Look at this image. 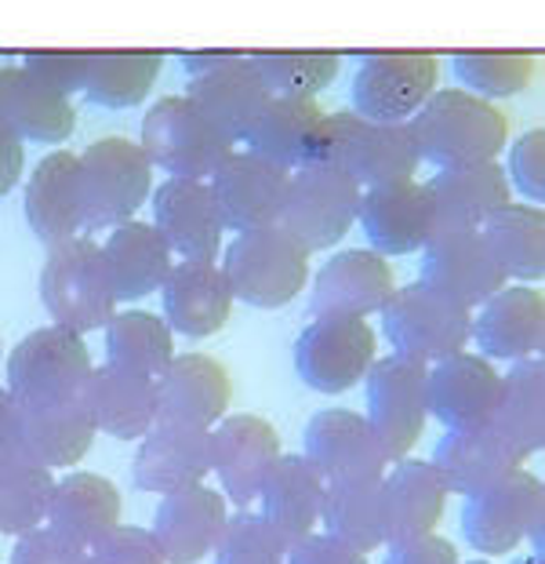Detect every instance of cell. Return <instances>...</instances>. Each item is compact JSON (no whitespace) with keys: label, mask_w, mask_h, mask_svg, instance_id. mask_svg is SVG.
<instances>
[{"label":"cell","mask_w":545,"mask_h":564,"mask_svg":"<svg viewBox=\"0 0 545 564\" xmlns=\"http://www.w3.org/2000/svg\"><path fill=\"white\" fill-rule=\"evenodd\" d=\"M309 256L281 223L237 234L222 256L233 299L259 310H281L309 281Z\"/></svg>","instance_id":"cell-4"},{"label":"cell","mask_w":545,"mask_h":564,"mask_svg":"<svg viewBox=\"0 0 545 564\" xmlns=\"http://www.w3.org/2000/svg\"><path fill=\"white\" fill-rule=\"evenodd\" d=\"M357 223L379 256H411L422 251L436 234V200L433 186L407 178V183L368 186L360 194Z\"/></svg>","instance_id":"cell-19"},{"label":"cell","mask_w":545,"mask_h":564,"mask_svg":"<svg viewBox=\"0 0 545 564\" xmlns=\"http://www.w3.org/2000/svg\"><path fill=\"white\" fill-rule=\"evenodd\" d=\"M106 357L113 365L139 368L145 376H161L175 357V335L167 321L150 310H124L106 321Z\"/></svg>","instance_id":"cell-43"},{"label":"cell","mask_w":545,"mask_h":564,"mask_svg":"<svg viewBox=\"0 0 545 564\" xmlns=\"http://www.w3.org/2000/svg\"><path fill=\"white\" fill-rule=\"evenodd\" d=\"M433 463L451 496H477V491L520 470L527 463V455L499 426L488 423L469 430H447V437L436 444Z\"/></svg>","instance_id":"cell-30"},{"label":"cell","mask_w":545,"mask_h":564,"mask_svg":"<svg viewBox=\"0 0 545 564\" xmlns=\"http://www.w3.org/2000/svg\"><path fill=\"white\" fill-rule=\"evenodd\" d=\"M374 357H379V339L368 317H313L295 343L298 379L327 398L360 387Z\"/></svg>","instance_id":"cell-11"},{"label":"cell","mask_w":545,"mask_h":564,"mask_svg":"<svg viewBox=\"0 0 545 564\" xmlns=\"http://www.w3.org/2000/svg\"><path fill=\"white\" fill-rule=\"evenodd\" d=\"M19 455V419H15V398L8 387H0V459Z\"/></svg>","instance_id":"cell-55"},{"label":"cell","mask_w":545,"mask_h":564,"mask_svg":"<svg viewBox=\"0 0 545 564\" xmlns=\"http://www.w3.org/2000/svg\"><path fill=\"white\" fill-rule=\"evenodd\" d=\"M440 84V58L429 52L363 55L353 77V106L379 124H407Z\"/></svg>","instance_id":"cell-13"},{"label":"cell","mask_w":545,"mask_h":564,"mask_svg":"<svg viewBox=\"0 0 545 564\" xmlns=\"http://www.w3.org/2000/svg\"><path fill=\"white\" fill-rule=\"evenodd\" d=\"M469 343L488 361H524L542 357L545 346V295L538 284H502L472 314Z\"/></svg>","instance_id":"cell-21"},{"label":"cell","mask_w":545,"mask_h":564,"mask_svg":"<svg viewBox=\"0 0 545 564\" xmlns=\"http://www.w3.org/2000/svg\"><path fill=\"white\" fill-rule=\"evenodd\" d=\"M284 564H371V561L368 554H360V550L346 546L342 539H335L327 532H313L287 550Z\"/></svg>","instance_id":"cell-52"},{"label":"cell","mask_w":545,"mask_h":564,"mask_svg":"<svg viewBox=\"0 0 545 564\" xmlns=\"http://www.w3.org/2000/svg\"><path fill=\"white\" fill-rule=\"evenodd\" d=\"M153 226L178 259H218L222 215L208 178H167L153 189Z\"/></svg>","instance_id":"cell-24"},{"label":"cell","mask_w":545,"mask_h":564,"mask_svg":"<svg viewBox=\"0 0 545 564\" xmlns=\"http://www.w3.org/2000/svg\"><path fill=\"white\" fill-rule=\"evenodd\" d=\"M161 303L167 328L189 339H208L229 324L237 299L222 273V262L178 259L161 284Z\"/></svg>","instance_id":"cell-23"},{"label":"cell","mask_w":545,"mask_h":564,"mask_svg":"<svg viewBox=\"0 0 545 564\" xmlns=\"http://www.w3.org/2000/svg\"><path fill=\"white\" fill-rule=\"evenodd\" d=\"M233 376L211 354H175L156 376V423L211 430L229 415Z\"/></svg>","instance_id":"cell-18"},{"label":"cell","mask_w":545,"mask_h":564,"mask_svg":"<svg viewBox=\"0 0 545 564\" xmlns=\"http://www.w3.org/2000/svg\"><path fill=\"white\" fill-rule=\"evenodd\" d=\"M324 496H327V481L317 466H313L306 455L281 452L259 488L262 518L291 550L320 528Z\"/></svg>","instance_id":"cell-28"},{"label":"cell","mask_w":545,"mask_h":564,"mask_svg":"<svg viewBox=\"0 0 545 564\" xmlns=\"http://www.w3.org/2000/svg\"><path fill=\"white\" fill-rule=\"evenodd\" d=\"M55 477L22 455L0 459V535H22L44 524Z\"/></svg>","instance_id":"cell-44"},{"label":"cell","mask_w":545,"mask_h":564,"mask_svg":"<svg viewBox=\"0 0 545 564\" xmlns=\"http://www.w3.org/2000/svg\"><path fill=\"white\" fill-rule=\"evenodd\" d=\"M509 281L538 284L545 278V212L542 204L509 200L480 226Z\"/></svg>","instance_id":"cell-39"},{"label":"cell","mask_w":545,"mask_h":564,"mask_svg":"<svg viewBox=\"0 0 545 564\" xmlns=\"http://www.w3.org/2000/svg\"><path fill=\"white\" fill-rule=\"evenodd\" d=\"M396 273L374 248H346L324 262L309 292V317H374L393 295Z\"/></svg>","instance_id":"cell-22"},{"label":"cell","mask_w":545,"mask_h":564,"mask_svg":"<svg viewBox=\"0 0 545 564\" xmlns=\"http://www.w3.org/2000/svg\"><path fill=\"white\" fill-rule=\"evenodd\" d=\"M360 194L353 175L338 164H302L287 178V197L281 208V226L306 251L335 248L353 230Z\"/></svg>","instance_id":"cell-7"},{"label":"cell","mask_w":545,"mask_h":564,"mask_svg":"<svg viewBox=\"0 0 545 564\" xmlns=\"http://www.w3.org/2000/svg\"><path fill=\"white\" fill-rule=\"evenodd\" d=\"M418 270L429 288L462 303L466 310H477L502 284H509L483 230H436L422 248Z\"/></svg>","instance_id":"cell-15"},{"label":"cell","mask_w":545,"mask_h":564,"mask_svg":"<svg viewBox=\"0 0 545 564\" xmlns=\"http://www.w3.org/2000/svg\"><path fill=\"white\" fill-rule=\"evenodd\" d=\"M513 564H542V557H538V554H527V557H520V561H513Z\"/></svg>","instance_id":"cell-57"},{"label":"cell","mask_w":545,"mask_h":564,"mask_svg":"<svg viewBox=\"0 0 545 564\" xmlns=\"http://www.w3.org/2000/svg\"><path fill=\"white\" fill-rule=\"evenodd\" d=\"M244 147L287 172L317 164L327 153V110L317 99H273Z\"/></svg>","instance_id":"cell-31"},{"label":"cell","mask_w":545,"mask_h":564,"mask_svg":"<svg viewBox=\"0 0 545 564\" xmlns=\"http://www.w3.org/2000/svg\"><path fill=\"white\" fill-rule=\"evenodd\" d=\"M281 455V434L262 415H226L211 426V474L237 507H251L270 466Z\"/></svg>","instance_id":"cell-20"},{"label":"cell","mask_w":545,"mask_h":564,"mask_svg":"<svg viewBox=\"0 0 545 564\" xmlns=\"http://www.w3.org/2000/svg\"><path fill=\"white\" fill-rule=\"evenodd\" d=\"M327 164L357 178L360 189L407 183L418 175L422 153L407 124H379L360 113H327Z\"/></svg>","instance_id":"cell-9"},{"label":"cell","mask_w":545,"mask_h":564,"mask_svg":"<svg viewBox=\"0 0 545 564\" xmlns=\"http://www.w3.org/2000/svg\"><path fill=\"white\" fill-rule=\"evenodd\" d=\"M368 387V423L374 437L382 441L390 463L415 452V444L426 434V365L411 357H374V365L363 376Z\"/></svg>","instance_id":"cell-12"},{"label":"cell","mask_w":545,"mask_h":564,"mask_svg":"<svg viewBox=\"0 0 545 564\" xmlns=\"http://www.w3.org/2000/svg\"><path fill=\"white\" fill-rule=\"evenodd\" d=\"M287 178H291L287 167L265 161L259 153L251 150L229 153L208 178L226 230L244 234V230H259V226L281 223Z\"/></svg>","instance_id":"cell-16"},{"label":"cell","mask_w":545,"mask_h":564,"mask_svg":"<svg viewBox=\"0 0 545 564\" xmlns=\"http://www.w3.org/2000/svg\"><path fill=\"white\" fill-rule=\"evenodd\" d=\"M379 317L393 350L418 365L444 361V357L466 350L472 335V310L436 292L426 281L393 288Z\"/></svg>","instance_id":"cell-5"},{"label":"cell","mask_w":545,"mask_h":564,"mask_svg":"<svg viewBox=\"0 0 545 564\" xmlns=\"http://www.w3.org/2000/svg\"><path fill=\"white\" fill-rule=\"evenodd\" d=\"M186 95L233 142H244L273 102L270 88H265V80L251 66L248 55H229L226 63L204 69V74L189 80Z\"/></svg>","instance_id":"cell-29"},{"label":"cell","mask_w":545,"mask_h":564,"mask_svg":"<svg viewBox=\"0 0 545 564\" xmlns=\"http://www.w3.org/2000/svg\"><path fill=\"white\" fill-rule=\"evenodd\" d=\"M455 74L462 88L480 99H509L524 91L538 74L535 52H462L455 55Z\"/></svg>","instance_id":"cell-46"},{"label":"cell","mask_w":545,"mask_h":564,"mask_svg":"<svg viewBox=\"0 0 545 564\" xmlns=\"http://www.w3.org/2000/svg\"><path fill=\"white\" fill-rule=\"evenodd\" d=\"M139 147L153 167L172 178H211L215 167L237 150V142L189 95H178L161 99L145 113Z\"/></svg>","instance_id":"cell-6"},{"label":"cell","mask_w":545,"mask_h":564,"mask_svg":"<svg viewBox=\"0 0 545 564\" xmlns=\"http://www.w3.org/2000/svg\"><path fill=\"white\" fill-rule=\"evenodd\" d=\"M0 350H4V343H0Z\"/></svg>","instance_id":"cell-59"},{"label":"cell","mask_w":545,"mask_h":564,"mask_svg":"<svg viewBox=\"0 0 545 564\" xmlns=\"http://www.w3.org/2000/svg\"><path fill=\"white\" fill-rule=\"evenodd\" d=\"M88 564H164L150 528L117 524L99 543L88 546Z\"/></svg>","instance_id":"cell-49"},{"label":"cell","mask_w":545,"mask_h":564,"mask_svg":"<svg viewBox=\"0 0 545 564\" xmlns=\"http://www.w3.org/2000/svg\"><path fill=\"white\" fill-rule=\"evenodd\" d=\"M0 121L22 139L58 147L77 128V110L69 95L44 84L26 66H0Z\"/></svg>","instance_id":"cell-34"},{"label":"cell","mask_w":545,"mask_h":564,"mask_svg":"<svg viewBox=\"0 0 545 564\" xmlns=\"http://www.w3.org/2000/svg\"><path fill=\"white\" fill-rule=\"evenodd\" d=\"M120 510H124V499H120V491L109 477L77 470L66 474L63 481H55L44 524L69 539V543L88 550L120 524Z\"/></svg>","instance_id":"cell-36"},{"label":"cell","mask_w":545,"mask_h":564,"mask_svg":"<svg viewBox=\"0 0 545 564\" xmlns=\"http://www.w3.org/2000/svg\"><path fill=\"white\" fill-rule=\"evenodd\" d=\"M84 398H88L99 434L117 441H139L156 423V376H145L139 368L113 361L91 368Z\"/></svg>","instance_id":"cell-32"},{"label":"cell","mask_w":545,"mask_h":564,"mask_svg":"<svg viewBox=\"0 0 545 564\" xmlns=\"http://www.w3.org/2000/svg\"><path fill=\"white\" fill-rule=\"evenodd\" d=\"M22 172H26V139L0 121V197L22 183Z\"/></svg>","instance_id":"cell-54"},{"label":"cell","mask_w":545,"mask_h":564,"mask_svg":"<svg viewBox=\"0 0 545 564\" xmlns=\"http://www.w3.org/2000/svg\"><path fill=\"white\" fill-rule=\"evenodd\" d=\"M320 524L327 528V535L342 539L346 546L360 550V554L385 550L390 546V518H385L382 481L327 485Z\"/></svg>","instance_id":"cell-40"},{"label":"cell","mask_w":545,"mask_h":564,"mask_svg":"<svg viewBox=\"0 0 545 564\" xmlns=\"http://www.w3.org/2000/svg\"><path fill=\"white\" fill-rule=\"evenodd\" d=\"M102 259L109 270V281H113V295L117 303H139V299L161 292V284L172 270V248L161 234H156L153 223H139L128 219L113 226V234L106 237Z\"/></svg>","instance_id":"cell-37"},{"label":"cell","mask_w":545,"mask_h":564,"mask_svg":"<svg viewBox=\"0 0 545 564\" xmlns=\"http://www.w3.org/2000/svg\"><path fill=\"white\" fill-rule=\"evenodd\" d=\"M161 66V52H95L88 55L84 95L106 110H128L153 91Z\"/></svg>","instance_id":"cell-42"},{"label":"cell","mask_w":545,"mask_h":564,"mask_svg":"<svg viewBox=\"0 0 545 564\" xmlns=\"http://www.w3.org/2000/svg\"><path fill=\"white\" fill-rule=\"evenodd\" d=\"M233 55V52H200V55H186V69L193 77L197 74H204V69H211V66H218V63H226V58Z\"/></svg>","instance_id":"cell-56"},{"label":"cell","mask_w":545,"mask_h":564,"mask_svg":"<svg viewBox=\"0 0 545 564\" xmlns=\"http://www.w3.org/2000/svg\"><path fill=\"white\" fill-rule=\"evenodd\" d=\"M226 496L208 485L167 491L153 513V543L164 564H197L215 550L226 528Z\"/></svg>","instance_id":"cell-25"},{"label":"cell","mask_w":545,"mask_h":564,"mask_svg":"<svg viewBox=\"0 0 545 564\" xmlns=\"http://www.w3.org/2000/svg\"><path fill=\"white\" fill-rule=\"evenodd\" d=\"M520 452L535 455L545 444V371L542 357H524L502 376V401L491 419Z\"/></svg>","instance_id":"cell-41"},{"label":"cell","mask_w":545,"mask_h":564,"mask_svg":"<svg viewBox=\"0 0 545 564\" xmlns=\"http://www.w3.org/2000/svg\"><path fill=\"white\" fill-rule=\"evenodd\" d=\"M545 521V491L542 481L531 470H513L502 481H494L491 488L466 496V513L462 528L466 539L477 554H513L524 539L542 535Z\"/></svg>","instance_id":"cell-10"},{"label":"cell","mask_w":545,"mask_h":564,"mask_svg":"<svg viewBox=\"0 0 545 564\" xmlns=\"http://www.w3.org/2000/svg\"><path fill=\"white\" fill-rule=\"evenodd\" d=\"M41 303L58 328L88 335L106 328V321L117 314L113 281H109L102 248L91 237H73V241L47 248L41 270Z\"/></svg>","instance_id":"cell-3"},{"label":"cell","mask_w":545,"mask_h":564,"mask_svg":"<svg viewBox=\"0 0 545 564\" xmlns=\"http://www.w3.org/2000/svg\"><path fill=\"white\" fill-rule=\"evenodd\" d=\"M215 564H284V539L265 524L262 513L240 510L237 518H226L222 535L215 543Z\"/></svg>","instance_id":"cell-47"},{"label":"cell","mask_w":545,"mask_h":564,"mask_svg":"<svg viewBox=\"0 0 545 564\" xmlns=\"http://www.w3.org/2000/svg\"><path fill=\"white\" fill-rule=\"evenodd\" d=\"M91 368L84 335L58 328V324L36 328L8 357V393L26 404L84 401Z\"/></svg>","instance_id":"cell-8"},{"label":"cell","mask_w":545,"mask_h":564,"mask_svg":"<svg viewBox=\"0 0 545 564\" xmlns=\"http://www.w3.org/2000/svg\"><path fill=\"white\" fill-rule=\"evenodd\" d=\"M156 167L139 142L124 135L95 139L77 158V208L80 230L99 234L135 219V212L153 194Z\"/></svg>","instance_id":"cell-2"},{"label":"cell","mask_w":545,"mask_h":564,"mask_svg":"<svg viewBox=\"0 0 545 564\" xmlns=\"http://www.w3.org/2000/svg\"><path fill=\"white\" fill-rule=\"evenodd\" d=\"M22 66L36 74L44 84H52L63 95L84 91V77H88V52H26Z\"/></svg>","instance_id":"cell-51"},{"label":"cell","mask_w":545,"mask_h":564,"mask_svg":"<svg viewBox=\"0 0 545 564\" xmlns=\"http://www.w3.org/2000/svg\"><path fill=\"white\" fill-rule=\"evenodd\" d=\"M407 128L418 142L422 164L429 161L433 167L499 161L509 147V117L466 88H436Z\"/></svg>","instance_id":"cell-1"},{"label":"cell","mask_w":545,"mask_h":564,"mask_svg":"<svg viewBox=\"0 0 545 564\" xmlns=\"http://www.w3.org/2000/svg\"><path fill=\"white\" fill-rule=\"evenodd\" d=\"M306 459L324 474L327 485L382 481L390 455L374 437L368 415L349 408H327L306 423Z\"/></svg>","instance_id":"cell-14"},{"label":"cell","mask_w":545,"mask_h":564,"mask_svg":"<svg viewBox=\"0 0 545 564\" xmlns=\"http://www.w3.org/2000/svg\"><path fill=\"white\" fill-rule=\"evenodd\" d=\"M390 554H385L382 564H458L455 543H447L444 535H418V539H404V543H390L385 546Z\"/></svg>","instance_id":"cell-53"},{"label":"cell","mask_w":545,"mask_h":564,"mask_svg":"<svg viewBox=\"0 0 545 564\" xmlns=\"http://www.w3.org/2000/svg\"><path fill=\"white\" fill-rule=\"evenodd\" d=\"M26 219L47 248L84 234L77 208V153L55 150L33 167L26 178Z\"/></svg>","instance_id":"cell-38"},{"label":"cell","mask_w":545,"mask_h":564,"mask_svg":"<svg viewBox=\"0 0 545 564\" xmlns=\"http://www.w3.org/2000/svg\"><path fill=\"white\" fill-rule=\"evenodd\" d=\"M458 564H462V561H458ZM466 564H491V561H466Z\"/></svg>","instance_id":"cell-58"},{"label":"cell","mask_w":545,"mask_h":564,"mask_svg":"<svg viewBox=\"0 0 545 564\" xmlns=\"http://www.w3.org/2000/svg\"><path fill=\"white\" fill-rule=\"evenodd\" d=\"M509 189H516L527 204L545 200V131L531 128L513 147H509V167H505Z\"/></svg>","instance_id":"cell-48"},{"label":"cell","mask_w":545,"mask_h":564,"mask_svg":"<svg viewBox=\"0 0 545 564\" xmlns=\"http://www.w3.org/2000/svg\"><path fill=\"white\" fill-rule=\"evenodd\" d=\"M429 186L436 200V230H480L488 215L513 200L499 161L436 167Z\"/></svg>","instance_id":"cell-33"},{"label":"cell","mask_w":545,"mask_h":564,"mask_svg":"<svg viewBox=\"0 0 545 564\" xmlns=\"http://www.w3.org/2000/svg\"><path fill=\"white\" fill-rule=\"evenodd\" d=\"M502 401V371L483 354L458 350L426 365V412L447 430L488 426Z\"/></svg>","instance_id":"cell-17"},{"label":"cell","mask_w":545,"mask_h":564,"mask_svg":"<svg viewBox=\"0 0 545 564\" xmlns=\"http://www.w3.org/2000/svg\"><path fill=\"white\" fill-rule=\"evenodd\" d=\"M208 474H211V430L153 423V430H145L139 437L131 477H135V485L142 491L167 496V491L204 485Z\"/></svg>","instance_id":"cell-27"},{"label":"cell","mask_w":545,"mask_h":564,"mask_svg":"<svg viewBox=\"0 0 545 564\" xmlns=\"http://www.w3.org/2000/svg\"><path fill=\"white\" fill-rule=\"evenodd\" d=\"M248 58L273 99H317L342 69V58L331 52H262Z\"/></svg>","instance_id":"cell-45"},{"label":"cell","mask_w":545,"mask_h":564,"mask_svg":"<svg viewBox=\"0 0 545 564\" xmlns=\"http://www.w3.org/2000/svg\"><path fill=\"white\" fill-rule=\"evenodd\" d=\"M15 419H19V455L44 466V470L77 466L91 452L95 437H99L88 398L58 401V404L15 401Z\"/></svg>","instance_id":"cell-26"},{"label":"cell","mask_w":545,"mask_h":564,"mask_svg":"<svg viewBox=\"0 0 545 564\" xmlns=\"http://www.w3.org/2000/svg\"><path fill=\"white\" fill-rule=\"evenodd\" d=\"M11 564H88V550L69 543L47 524H36L30 532L15 535Z\"/></svg>","instance_id":"cell-50"},{"label":"cell","mask_w":545,"mask_h":564,"mask_svg":"<svg viewBox=\"0 0 545 564\" xmlns=\"http://www.w3.org/2000/svg\"><path fill=\"white\" fill-rule=\"evenodd\" d=\"M382 491L385 518H390V543L433 535L444 521L447 496H451L436 463L411 459V455L390 463V470L382 477Z\"/></svg>","instance_id":"cell-35"}]
</instances>
